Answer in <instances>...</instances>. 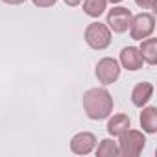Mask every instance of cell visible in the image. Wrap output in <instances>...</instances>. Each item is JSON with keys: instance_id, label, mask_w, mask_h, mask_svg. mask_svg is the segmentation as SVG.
<instances>
[{"instance_id": "19", "label": "cell", "mask_w": 157, "mask_h": 157, "mask_svg": "<svg viewBox=\"0 0 157 157\" xmlns=\"http://www.w3.org/2000/svg\"><path fill=\"white\" fill-rule=\"evenodd\" d=\"M107 2H111V4H118V2H122V0H107Z\"/></svg>"}, {"instance_id": "18", "label": "cell", "mask_w": 157, "mask_h": 157, "mask_svg": "<svg viewBox=\"0 0 157 157\" xmlns=\"http://www.w3.org/2000/svg\"><path fill=\"white\" fill-rule=\"evenodd\" d=\"M2 2L11 4V6H19V4H22V2H24V0H2Z\"/></svg>"}, {"instance_id": "9", "label": "cell", "mask_w": 157, "mask_h": 157, "mask_svg": "<svg viewBox=\"0 0 157 157\" xmlns=\"http://www.w3.org/2000/svg\"><path fill=\"white\" fill-rule=\"evenodd\" d=\"M151 94H153V85L150 82H140L131 91V102H133V105L142 107V105L148 104V100L151 98Z\"/></svg>"}, {"instance_id": "7", "label": "cell", "mask_w": 157, "mask_h": 157, "mask_svg": "<svg viewBox=\"0 0 157 157\" xmlns=\"http://www.w3.org/2000/svg\"><path fill=\"white\" fill-rule=\"evenodd\" d=\"M96 146V137L89 131H82V133H78L72 137L70 140V150L78 155H87L94 150Z\"/></svg>"}, {"instance_id": "3", "label": "cell", "mask_w": 157, "mask_h": 157, "mask_svg": "<svg viewBox=\"0 0 157 157\" xmlns=\"http://www.w3.org/2000/svg\"><path fill=\"white\" fill-rule=\"evenodd\" d=\"M85 41L94 50H105L111 44V30L102 22H91L85 28Z\"/></svg>"}, {"instance_id": "16", "label": "cell", "mask_w": 157, "mask_h": 157, "mask_svg": "<svg viewBox=\"0 0 157 157\" xmlns=\"http://www.w3.org/2000/svg\"><path fill=\"white\" fill-rule=\"evenodd\" d=\"M32 2L37 6V8H50V6H54L57 0H32Z\"/></svg>"}, {"instance_id": "14", "label": "cell", "mask_w": 157, "mask_h": 157, "mask_svg": "<svg viewBox=\"0 0 157 157\" xmlns=\"http://www.w3.org/2000/svg\"><path fill=\"white\" fill-rule=\"evenodd\" d=\"M96 155L98 157H115V155H120L118 153V144L111 139H104L100 140L98 148H96Z\"/></svg>"}, {"instance_id": "15", "label": "cell", "mask_w": 157, "mask_h": 157, "mask_svg": "<svg viewBox=\"0 0 157 157\" xmlns=\"http://www.w3.org/2000/svg\"><path fill=\"white\" fill-rule=\"evenodd\" d=\"M135 4L142 10H153L155 4H157V0H135Z\"/></svg>"}, {"instance_id": "11", "label": "cell", "mask_w": 157, "mask_h": 157, "mask_svg": "<svg viewBox=\"0 0 157 157\" xmlns=\"http://www.w3.org/2000/svg\"><path fill=\"white\" fill-rule=\"evenodd\" d=\"M140 128L146 133L157 131V107H144L140 113Z\"/></svg>"}, {"instance_id": "13", "label": "cell", "mask_w": 157, "mask_h": 157, "mask_svg": "<svg viewBox=\"0 0 157 157\" xmlns=\"http://www.w3.org/2000/svg\"><path fill=\"white\" fill-rule=\"evenodd\" d=\"M107 8V0H83V11L85 15L98 19Z\"/></svg>"}, {"instance_id": "2", "label": "cell", "mask_w": 157, "mask_h": 157, "mask_svg": "<svg viewBox=\"0 0 157 157\" xmlns=\"http://www.w3.org/2000/svg\"><path fill=\"white\" fill-rule=\"evenodd\" d=\"M144 144H146V139H144L142 131L126 129L118 140V153L124 157H137V155H140Z\"/></svg>"}, {"instance_id": "12", "label": "cell", "mask_w": 157, "mask_h": 157, "mask_svg": "<svg viewBox=\"0 0 157 157\" xmlns=\"http://www.w3.org/2000/svg\"><path fill=\"white\" fill-rule=\"evenodd\" d=\"M140 56L148 65H155L157 63V39H144L140 44Z\"/></svg>"}, {"instance_id": "5", "label": "cell", "mask_w": 157, "mask_h": 157, "mask_svg": "<svg viewBox=\"0 0 157 157\" xmlns=\"http://www.w3.org/2000/svg\"><path fill=\"white\" fill-rule=\"evenodd\" d=\"M118 76H120V65L117 59L113 57H104L98 61L96 65V78H98V82L104 83V85H111L118 80Z\"/></svg>"}, {"instance_id": "8", "label": "cell", "mask_w": 157, "mask_h": 157, "mask_svg": "<svg viewBox=\"0 0 157 157\" xmlns=\"http://www.w3.org/2000/svg\"><path fill=\"white\" fill-rule=\"evenodd\" d=\"M120 63H122V67L128 68V70H139V68H142L144 59H142L139 48H135V46H126V48H122V52H120Z\"/></svg>"}, {"instance_id": "6", "label": "cell", "mask_w": 157, "mask_h": 157, "mask_svg": "<svg viewBox=\"0 0 157 157\" xmlns=\"http://www.w3.org/2000/svg\"><path fill=\"white\" fill-rule=\"evenodd\" d=\"M131 19H133V13L128 8H120V6L113 8L107 13V28L113 30L115 33H124L129 28Z\"/></svg>"}, {"instance_id": "4", "label": "cell", "mask_w": 157, "mask_h": 157, "mask_svg": "<svg viewBox=\"0 0 157 157\" xmlns=\"http://www.w3.org/2000/svg\"><path fill=\"white\" fill-rule=\"evenodd\" d=\"M155 30V19L151 13H140V15H135L131 19V24H129V35L131 39L135 41H142L146 37H150Z\"/></svg>"}, {"instance_id": "1", "label": "cell", "mask_w": 157, "mask_h": 157, "mask_svg": "<svg viewBox=\"0 0 157 157\" xmlns=\"http://www.w3.org/2000/svg\"><path fill=\"white\" fill-rule=\"evenodd\" d=\"M83 109L91 120H104L113 113V98L105 89H89L83 94Z\"/></svg>"}, {"instance_id": "10", "label": "cell", "mask_w": 157, "mask_h": 157, "mask_svg": "<svg viewBox=\"0 0 157 157\" xmlns=\"http://www.w3.org/2000/svg\"><path fill=\"white\" fill-rule=\"evenodd\" d=\"M129 128H131V120H129L128 115H115L107 122V133L113 135V137H120Z\"/></svg>"}, {"instance_id": "17", "label": "cell", "mask_w": 157, "mask_h": 157, "mask_svg": "<svg viewBox=\"0 0 157 157\" xmlns=\"http://www.w3.org/2000/svg\"><path fill=\"white\" fill-rule=\"evenodd\" d=\"M65 4L70 6V8H76L78 4H82V0H65Z\"/></svg>"}]
</instances>
